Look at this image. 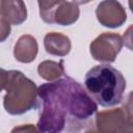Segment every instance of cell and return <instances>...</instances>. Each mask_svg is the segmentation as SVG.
<instances>
[{
  "label": "cell",
  "instance_id": "obj_7",
  "mask_svg": "<svg viewBox=\"0 0 133 133\" xmlns=\"http://www.w3.org/2000/svg\"><path fill=\"white\" fill-rule=\"evenodd\" d=\"M0 16L10 25H21L27 19V8L23 0H0Z\"/></svg>",
  "mask_w": 133,
  "mask_h": 133
},
{
  "label": "cell",
  "instance_id": "obj_12",
  "mask_svg": "<svg viewBox=\"0 0 133 133\" xmlns=\"http://www.w3.org/2000/svg\"><path fill=\"white\" fill-rule=\"evenodd\" d=\"M65 0H37L39 7V16L45 23L53 24L54 12L57 7Z\"/></svg>",
  "mask_w": 133,
  "mask_h": 133
},
{
  "label": "cell",
  "instance_id": "obj_1",
  "mask_svg": "<svg viewBox=\"0 0 133 133\" xmlns=\"http://www.w3.org/2000/svg\"><path fill=\"white\" fill-rule=\"evenodd\" d=\"M42 110L37 130L56 133L73 132L92 125L98 105L89 94L69 76L45 83L37 88Z\"/></svg>",
  "mask_w": 133,
  "mask_h": 133
},
{
  "label": "cell",
  "instance_id": "obj_9",
  "mask_svg": "<svg viewBox=\"0 0 133 133\" xmlns=\"http://www.w3.org/2000/svg\"><path fill=\"white\" fill-rule=\"evenodd\" d=\"M44 47L47 53L63 57L70 53L72 45L66 35L59 32H50L44 38Z\"/></svg>",
  "mask_w": 133,
  "mask_h": 133
},
{
  "label": "cell",
  "instance_id": "obj_14",
  "mask_svg": "<svg viewBox=\"0 0 133 133\" xmlns=\"http://www.w3.org/2000/svg\"><path fill=\"white\" fill-rule=\"evenodd\" d=\"M7 77H8V71L4 69H0V92L2 89L5 88L6 82H7Z\"/></svg>",
  "mask_w": 133,
  "mask_h": 133
},
{
  "label": "cell",
  "instance_id": "obj_16",
  "mask_svg": "<svg viewBox=\"0 0 133 133\" xmlns=\"http://www.w3.org/2000/svg\"><path fill=\"white\" fill-rule=\"evenodd\" d=\"M0 19H2V18H1V16H0Z\"/></svg>",
  "mask_w": 133,
  "mask_h": 133
},
{
  "label": "cell",
  "instance_id": "obj_13",
  "mask_svg": "<svg viewBox=\"0 0 133 133\" xmlns=\"http://www.w3.org/2000/svg\"><path fill=\"white\" fill-rule=\"evenodd\" d=\"M10 24L3 19H0V43H3L10 34Z\"/></svg>",
  "mask_w": 133,
  "mask_h": 133
},
{
  "label": "cell",
  "instance_id": "obj_8",
  "mask_svg": "<svg viewBox=\"0 0 133 133\" xmlns=\"http://www.w3.org/2000/svg\"><path fill=\"white\" fill-rule=\"evenodd\" d=\"M37 42L36 39L29 34L22 35L15 45L14 55L15 58L23 63H29L33 61L37 55Z\"/></svg>",
  "mask_w": 133,
  "mask_h": 133
},
{
  "label": "cell",
  "instance_id": "obj_15",
  "mask_svg": "<svg viewBox=\"0 0 133 133\" xmlns=\"http://www.w3.org/2000/svg\"><path fill=\"white\" fill-rule=\"evenodd\" d=\"M90 1H91V0H73V2L76 3L77 5H78V4H86V3L90 2Z\"/></svg>",
  "mask_w": 133,
  "mask_h": 133
},
{
  "label": "cell",
  "instance_id": "obj_2",
  "mask_svg": "<svg viewBox=\"0 0 133 133\" xmlns=\"http://www.w3.org/2000/svg\"><path fill=\"white\" fill-rule=\"evenodd\" d=\"M84 85L86 91L99 105L113 107L122 102L127 82L115 68L109 64H99L86 73Z\"/></svg>",
  "mask_w": 133,
  "mask_h": 133
},
{
  "label": "cell",
  "instance_id": "obj_3",
  "mask_svg": "<svg viewBox=\"0 0 133 133\" xmlns=\"http://www.w3.org/2000/svg\"><path fill=\"white\" fill-rule=\"evenodd\" d=\"M4 89L6 90V95L3 99V107L11 115L24 114L38 105L35 83L20 71H8Z\"/></svg>",
  "mask_w": 133,
  "mask_h": 133
},
{
  "label": "cell",
  "instance_id": "obj_5",
  "mask_svg": "<svg viewBox=\"0 0 133 133\" xmlns=\"http://www.w3.org/2000/svg\"><path fill=\"white\" fill-rule=\"evenodd\" d=\"M124 45L123 37L113 32H104L91 42L90 54L95 60L113 62Z\"/></svg>",
  "mask_w": 133,
  "mask_h": 133
},
{
  "label": "cell",
  "instance_id": "obj_6",
  "mask_svg": "<svg viewBox=\"0 0 133 133\" xmlns=\"http://www.w3.org/2000/svg\"><path fill=\"white\" fill-rule=\"evenodd\" d=\"M96 16L99 23L108 28L121 27L127 20L126 9L116 0L102 1L96 9Z\"/></svg>",
  "mask_w": 133,
  "mask_h": 133
},
{
  "label": "cell",
  "instance_id": "obj_11",
  "mask_svg": "<svg viewBox=\"0 0 133 133\" xmlns=\"http://www.w3.org/2000/svg\"><path fill=\"white\" fill-rule=\"evenodd\" d=\"M37 73L43 79L47 81L57 80L61 76L65 75L63 68V60L61 59L59 62L53 60H45L38 64Z\"/></svg>",
  "mask_w": 133,
  "mask_h": 133
},
{
  "label": "cell",
  "instance_id": "obj_10",
  "mask_svg": "<svg viewBox=\"0 0 133 133\" xmlns=\"http://www.w3.org/2000/svg\"><path fill=\"white\" fill-rule=\"evenodd\" d=\"M79 15L80 10L76 3L64 1L55 10L53 24H58L60 26L72 25L79 19Z\"/></svg>",
  "mask_w": 133,
  "mask_h": 133
},
{
  "label": "cell",
  "instance_id": "obj_4",
  "mask_svg": "<svg viewBox=\"0 0 133 133\" xmlns=\"http://www.w3.org/2000/svg\"><path fill=\"white\" fill-rule=\"evenodd\" d=\"M97 130L100 132H126L132 129L130 108L119 107L98 112L95 117Z\"/></svg>",
  "mask_w": 133,
  "mask_h": 133
}]
</instances>
